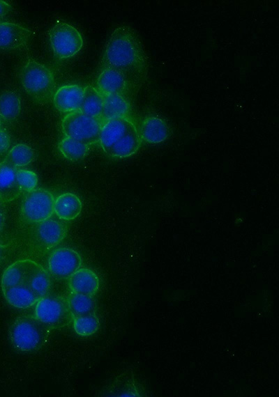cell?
I'll return each mask as SVG.
<instances>
[{"label":"cell","mask_w":279,"mask_h":397,"mask_svg":"<svg viewBox=\"0 0 279 397\" xmlns=\"http://www.w3.org/2000/svg\"><path fill=\"white\" fill-rule=\"evenodd\" d=\"M99 69L119 72L133 93L146 81L149 59L138 33L132 26L121 25L113 30L105 44Z\"/></svg>","instance_id":"obj_1"},{"label":"cell","mask_w":279,"mask_h":397,"mask_svg":"<svg viewBox=\"0 0 279 397\" xmlns=\"http://www.w3.org/2000/svg\"><path fill=\"white\" fill-rule=\"evenodd\" d=\"M20 79L25 91L35 102L45 104L53 98L54 76L45 65L29 59L21 68Z\"/></svg>","instance_id":"obj_2"},{"label":"cell","mask_w":279,"mask_h":397,"mask_svg":"<svg viewBox=\"0 0 279 397\" xmlns=\"http://www.w3.org/2000/svg\"><path fill=\"white\" fill-rule=\"evenodd\" d=\"M51 327L35 316L17 317L9 329V336L15 348L22 352L38 350L47 341Z\"/></svg>","instance_id":"obj_3"},{"label":"cell","mask_w":279,"mask_h":397,"mask_svg":"<svg viewBox=\"0 0 279 397\" xmlns=\"http://www.w3.org/2000/svg\"><path fill=\"white\" fill-rule=\"evenodd\" d=\"M104 122L100 117L88 116L77 109L63 117L61 130L66 137L89 146L99 142Z\"/></svg>","instance_id":"obj_4"},{"label":"cell","mask_w":279,"mask_h":397,"mask_svg":"<svg viewBox=\"0 0 279 397\" xmlns=\"http://www.w3.org/2000/svg\"><path fill=\"white\" fill-rule=\"evenodd\" d=\"M54 56L64 59L75 55L83 46V38L77 29L64 22H56L48 31Z\"/></svg>","instance_id":"obj_5"},{"label":"cell","mask_w":279,"mask_h":397,"mask_svg":"<svg viewBox=\"0 0 279 397\" xmlns=\"http://www.w3.org/2000/svg\"><path fill=\"white\" fill-rule=\"evenodd\" d=\"M34 316L51 329H59L73 321L67 299L59 296L40 298L36 304Z\"/></svg>","instance_id":"obj_6"},{"label":"cell","mask_w":279,"mask_h":397,"mask_svg":"<svg viewBox=\"0 0 279 397\" xmlns=\"http://www.w3.org/2000/svg\"><path fill=\"white\" fill-rule=\"evenodd\" d=\"M55 198L52 194L44 189L29 192L22 203L21 212L24 221L39 223L52 217Z\"/></svg>","instance_id":"obj_7"},{"label":"cell","mask_w":279,"mask_h":397,"mask_svg":"<svg viewBox=\"0 0 279 397\" xmlns=\"http://www.w3.org/2000/svg\"><path fill=\"white\" fill-rule=\"evenodd\" d=\"M82 260L75 250L61 247L55 249L48 259L50 274L58 279H68L80 269Z\"/></svg>","instance_id":"obj_8"},{"label":"cell","mask_w":279,"mask_h":397,"mask_svg":"<svg viewBox=\"0 0 279 397\" xmlns=\"http://www.w3.org/2000/svg\"><path fill=\"white\" fill-rule=\"evenodd\" d=\"M38 224L34 231V237L43 248L50 249L59 244L66 236V225L57 219L48 218Z\"/></svg>","instance_id":"obj_9"},{"label":"cell","mask_w":279,"mask_h":397,"mask_svg":"<svg viewBox=\"0 0 279 397\" xmlns=\"http://www.w3.org/2000/svg\"><path fill=\"white\" fill-rule=\"evenodd\" d=\"M135 126L130 117L105 120L100 132L99 140L104 152L107 154L114 144Z\"/></svg>","instance_id":"obj_10"},{"label":"cell","mask_w":279,"mask_h":397,"mask_svg":"<svg viewBox=\"0 0 279 397\" xmlns=\"http://www.w3.org/2000/svg\"><path fill=\"white\" fill-rule=\"evenodd\" d=\"M32 35L31 30L13 22L0 23V49L15 50L26 45Z\"/></svg>","instance_id":"obj_11"},{"label":"cell","mask_w":279,"mask_h":397,"mask_svg":"<svg viewBox=\"0 0 279 397\" xmlns=\"http://www.w3.org/2000/svg\"><path fill=\"white\" fill-rule=\"evenodd\" d=\"M139 134L142 141L149 144H158L170 137L171 130L167 121L163 118L149 115L142 121Z\"/></svg>","instance_id":"obj_12"},{"label":"cell","mask_w":279,"mask_h":397,"mask_svg":"<svg viewBox=\"0 0 279 397\" xmlns=\"http://www.w3.org/2000/svg\"><path fill=\"white\" fill-rule=\"evenodd\" d=\"M97 90L102 95L118 94L129 100L133 92L125 78L116 70H100L97 79Z\"/></svg>","instance_id":"obj_13"},{"label":"cell","mask_w":279,"mask_h":397,"mask_svg":"<svg viewBox=\"0 0 279 397\" xmlns=\"http://www.w3.org/2000/svg\"><path fill=\"white\" fill-rule=\"evenodd\" d=\"M68 279V286L72 293L94 297L98 291L99 277L89 268L77 270Z\"/></svg>","instance_id":"obj_14"},{"label":"cell","mask_w":279,"mask_h":397,"mask_svg":"<svg viewBox=\"0 0 279 397\" xmlns=\"http://www.w3.org/2000/svg\"><path fill=\"white\" fill-rule=\"evenodd\" d=\"M84 95V88L72 84L60 87L53 96V103L61 112H73L79 109Z\"/></svg>","instance_id":"obj_15"},{"label":"cell","mask_w":279,"mask_h":397,"mask_svg":"<svg viewBox=\"0 0 279 397\" xmlns=\"http://www.w3.org/2000/svg\"><path fill=\"white\" fill-rule=\"evenodd\" d=\"M35 263L30 259H23L17 260L9 265L1 277V289L20 285L26 286L27 280Z\"/></svg>","instance_id":"obj_16"},{"label":"cell","mask_w":279,"mask_h":397,"mask_svg":"<svg viewBox=\"0 0 279 397\" xmlns=\"http://www.w3.org/2000/svg\"><path fill=\"white\" fill-rule=\"evenodd\" d=\"M103 104L100 118L107 120L118 118H128L130 111L129 100L118 95H103Z\"/></svg>","instance_id":"obj_17"},{"label":"cell","mask_w":279,"mask_h":397,"mask_svg":"<svg viewBox=\"0 0 279 397\" xmlns=\"http://www.w3.org/2000/svg\"><path fill=\"white\" fill-rule=\"evenodd\" d=\"M21 192L15 168L3 162L0 164V199L5 203L11 201L17 198Z\"/></svg>","instance_id":"obj_18"},{"label":"cell","mask_w":279,"mask_h":397,"mask_svg":"<svg viewBox=\"0 0 279 397\" xmlns=\"http://www.w3.org/2000/svg\"><path fill=\"white\" fill-rule=\"evenodd\" d=\"M82 203L79 197L70 192L59 195L54 201V212L61 220H73L80 214Z\"/></svg>","instance_id":"obj_19"},{"label":"cell","mask_w":279,"mask_h":397,"mask_svg":"<svg viewBox=\"0 0 279 397\" xmlns=\"http://www.w3.org/2000/svg\"><path fill=\"white\" fill-rule=\"evenodd\" d=\"M141 143L142 139L135 126L114 144L107 155L118 158L128 157L136 153Z\"/></svg>","instance_id":"obj_20"},{"label":"cell","mask_w":279,"mask_h":397,"mask_svg":"<svg viewBox=\"0 0 279 397\" xmlns=\"http://www.w3.org/2000/svg\"><path fill=\"white\" fill-rule=\"evenodd\" d=\"M3 296L9 304L19 309L29 308L37 303L40 298L25 285L2 289Z\"/></svg>","instance_id":"obj_21"},{"label":"cell","mask_w":279,"mask_h":397,"mask_svg":"<svg viewBox=\"0 0 279 397\" xmlns=\"http://www.w3.org/2000/svg\"><path fill=\"white\" fill-rule=\"evenodd\" d=\"M50 283L47 272L40 265L35 263L27 280L26 286L40 299L48 293Z\"/></svg>","instance_id":"obj_22"},{"label":"cell","mask_w":279,"mask_h":397,"mask_svg":"<svg viewBox=\"0 0 279 397\" xmlns=\"http://www.w3.org/2000/svg\"><path fill=\"white\" fill-rule=\"evenodd\" d=\"M103 104V95L93 86L84 88V95L79 110L83 114L99 118Z\"/></svg>","instance_id":"obj_23"},{"label":"cell","mask_w":279,"mask_h":397,"mask_svg":"<svg viewBox=\"0 0 279 397\" xmlns=\"http://www.w3.org/2000/svg\"><path fill=\"white\" fill-rule=\"evenodd\" d=\"M67 302L73 318L96 314V306L93 297L71 292Z\"/></svg>","instance_id":"obj_24"},{"label":"cell","mask_w":279,"mask_h":397,"mask_svg":"<svg viewBox=\"0 0 279 397\" xmlns=\"http://www.w3.org/2000/svg\"><path fill=\"white\" fill-rule=\"evenodd\" d=\"M103 394L107 396H134L137 395V391L133 376L123 373L105 388Z\"/></svg>","instance_id":"obj_25"},{"label":"cell","mask_w":279,"mask_h":397,"mask_svg":"<svg viewBox=\"0 0 279 397\" xmlns=\"http://www.w3.org/2000/svg\"><path fill=\"white\" fill-rule=\"evenodd\" d=\"M21 102L13 91H6L0 95V116L6 120H15L20 114Z\"/></svg>","instance_id":"obj_26"},{"label":"cell","mask_w":279,"mask_h":397,"mask_svg":"<svg viewBox=\"0 0 279 397\" xmlns=\"http://www.w3.org/2000/svg\"><path fill=\"white\" fill-rule=\"evenodd\" d=\"M58 148L63 157L67 159L72 162H78L84 159L86 155L89 146L66 137L59 143Z\"/></svg>","instance_id":"obj_27"},{"label":"cell","mask_w":279,"mask_h":397,"mask_svg":"<svg viewBox=\"0 0 279 397\" xmlns=\"http://www.w3.org/2000/svg\"><path fill=\"white\" fill-rule=\"evenodd\" d=\"M35 159L33 150L29 146L20 143L11 148L3 162L14 167L20 168L31 163Z\"/></svg>","instance_id":"obj_28"},{"label":"cell","mask_w":279,"mask_h":397,"mask_svg":"<svg viewBox=\"0 0 279 397\" xmlns=\"http://www.w3.org/2000/svg\"><path fill=\"white\" fill-rule=\"evenodd\" d=\"M72 322L76 334L83 337L94 334L100 328V321L96 314L73 318Z\"/></svg>","instance_id":"obj_29"},{"label":"cell","mask_w":279,"mask_h":397,"mask_svg":"<svg viewBox=\"0 0 279 397\" xmlns=\"http://www.w3.org/2000/svg\"><path fill=\"white\" fill-rule=\"evenodd\" d=\"M17 183L21 189L27 192L34 190L38 184V176L32 171L15 168Z\"/></svg>","instance_id":"obj_30"},{"label":"cell","mask_w":279,"mask_h":397,"mask_svg":"<svg viewBox=\"0 0 279 397\" xmlns=\"http://www.w3.org/2000/svg\"><path fill=\"white\" fill-rule=\"evenodd\" d=\"M10 146V138L8 134L0 130V155L6 153Z\"/></svg>","instance_id":"obj_31"},{"label":"cell","mask_w":279,"mask_h":397,"mask_svg":"<svg viewBox=\"0 0 279 397\" xmlns=\"http://www.w3.org/2000/svg\"><path fill=\"white\" fill-rule=\"evenodd\" d=\"M10 10V4L6 1L0 0V20L6 16Z\"/></svg>","instance_id":"obj_32"},{"label":"cell","mask_w":279,"mask_h":397,"mask_svg":"<svg viewBox=\"0 0 279 397\" xmlns=\"http://www.w3.org/2000/svg\"><path fill=\"white\" fill-rule=\"evenodd\" d=\"M6 217L5 202L0 199V232L3 229Z\"/></svg>","instance_id":"obj_33"},{"label":"cell","mask_w":279,"mask_h":397,"mask_svg":"<svg viewBox=\"0 0 279 397\" xmlns=\"http://www.w3.org/2000/svg\"><path fill=\"white\" fill-rule=\"evenodd\" d=\"M6 255V247L0 244V264Z\"/></svg>","instance_id":"obj_34"},{"label":"cell","mask_w":279,"mask_h":397,"mask_svg":"<svg viewBox=\"0 0 279 397\" xmlns=\"http://www.w3.org/2000/svg\"><path fill=\"white\" fill-rule=\"evenodd\" d=\"M0 125H1V120H0Z\"/></svg>","instance_id":"obj_35"}]
</instances>
